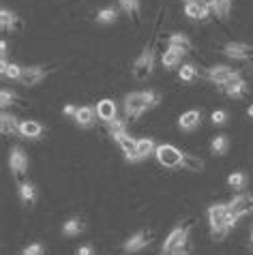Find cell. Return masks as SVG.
<instances>
[{"mask_svg": "<svg viewBox=\"0 0 253 255\" xmlns=\"http://www.w3.org/2000/svg\"><path fill=\"white\" fill-rule=\"evenodd\" d=\"M161 101L159 93L154 90H142V93H131L125 97V114L129 120H135L144 114L146 110H152Z\"/></svg>", "mask_w": 253, "mask_h": 255, "instance_id": "obj_1", "label": "cell"}, {"mask_svg": "<svg viewBox=\"0 0 253 255\" xmlns=\"http://www.w3.org/2000/svg\"><path fill=\"white\" fill-rule=\"evenodd\" d=\"M152 67H154V52H152V47L146 45L144 52L139 54V58L133 62V77L139 82L148 80L150 73H152Z\"/></svg>", "mask_w": 253, "mask_h": 255, "instance_id": "obj_2", "label": "cell"}, {"mask_svg": "<svg viewBox=\"0 0 253 255\" xmlns=\"http://www.w3.org/2000/svg\"><path fill=\"white\" fill-rule=\"evenodd\" d=\"M154 157L163 167H180L182 165V152L172 144H161L154 150Z\"/></svg>", "mask_w": 253, "mask_h": 255, "instance_id": "obj_3", "label": "cell"}, {"mask_svg": "<svg viewBox=\"0 0 253 255\" xmlns=\"http://www.w3.org/2000/svg\"><path fill=\"white\" fill-rule=\"evenodd\" d=\"M9 165H11V172H13V178L15 180H22L26 176V172H28V157H26L22 146H13L11 148Z\"/></svg>", "mask_w": 253, "mask_h": 255, "instance_id": "obj_4", "label": "cell"}, {"mask_svg": "<svg viewBox=\"0 0 253 255\" xmlns=\"http://www.w3.org/2000/svg\"><path fill=\"white\" fill-rule=\"evenodd\" d=\"M228 215H230V208L228 204H213L208 208V221H210V230H221V228H228ZM230 230V228H228Z\"/></svg>", "mask_w": 253, "mask_h": 255, "instance_id": "obj_5", "label": "cell"}, {"mask_svg": "<svg viewBox=\"0 0 253 255\" xmlns=\"http://www.w3.org/2000/svg\"><path fill=\"white\" fill-rule=\"evenodd\" d=\"M189 225H178V228H174L172 232H170V236H167V240H165V245H163V255L165 253H170V251H174V249H178V247H182L185 243H189Z\"/></svg>", "mask_w": 253, "mask_h": 255, "instance_id": "obj_6", "label": "cell"}, {"mask_svg": "<svg viewBox=\"0 0 253 255\" xmlns=\"http://www.w3.org/2000/svg\"><path fill=\"white\" fill-rule=\"evenodd\" d=\"M150 240H152V234H150L148 230H139V232H135V234H133V236L125 243V251H126V253H137V251H142L144 247H148Z\"/></svg>", "mask_w": 253, "mask_h": 255, "instance_id": "obj_7", "label": "cell"}, {"mask_svg": "<svg viewBox=\"0 0 253 255\" xmlns=\"http://www.w3.org/2000/svg\"><path fill=\"white\" fill-rule=\"evenodd\" d=\"M228 208L234 212V215H238V217L251 215V212H253V195H247V193L236 195L234 200L228 204Z\"/></svg>", "mask_w": 253, "mask_h": 255, "instance_id": "obj_8", "label": "cell"}, {"mask_svg": "<svg viewBox=\"0 0 253 255\" xmlns=\"http://www.w3.org/2000/svg\"><path fill=\"white\" fill-rule=\"evenodd\" d=\"M223 52L234 60H251L253 62V47L247 43H228Z\"/></svg>", "mask_w": 253, "mask_h": 255, "instance_id": "obj_9", "label": "cell"}, {"mask_svg": "<svg viewBox=\"0 0 253 255\" xmlns=\"http://www.w3.org/2000/svg\"><path fill=\"white\" fill-rule=\"evenodd\" d=\"M236 75V71L232 69V67H226V65H221V67H213L208 71V80L217 84V86H226V84L232 80V77Z\"/></svg>", "mask_w": 253, "mask_h": 255, "instance_id": "obj_10", "label": "cell"}, {"mask_svg": "<svg viewBox=\"0 0 253 255\" xmlns=\"http://www.w3.org/2000/svg\"><path fill=\"white\" fill-rule=\"evenodd\" d=\"M43 77H45V69L43 67H24L19 82H22L24 86L32 88V86H37V84L43 80Z\"/></svg>", "mask_w": 253, "mask_h": 255, "instance_id": "obj_11", "label": "cell"}, {"mask_svg": "<svg viewBox=\"0 0 253 255\" xmlns=\"http://www.w3.org/2000/svg\"><path fill=\"white\" fill-rule=\"evenodd\" d=\"M185 13H187V17L200 19V22H206V19L210 17V9H208L206 4H202L200 0H198V2H189V4H185Z\"/></svg>", "mask_w": 253, "mask_h": 255, "instance_id": "obj_12", "label": "cell"}, {"mask_svg": "<svg viewBox=\"0 0 253 255\" xmlns=\"http://www.w3.org/2000/svg\"><path fill=\"white\" fill-rule=\"evenodd\" d=\"M200 120H202V114L198 110H189L178 118V127L182 131H193L200 127Z\"/></svg>", "mask_w": 253, "mask_h": 255, "instance_id": "obj_13", "label": "cell"}, {"mask_svg": "<svg viewBox=\"0 0 253 255\" xmlns=\"http://www.w3.org/2000/svg\"><path fill=\"white\" fill-rule=\"evenodd\" d=\"M223 90H226V95H228V97H232V99L243 97V95H245V90H247V82H245L243 77L236 73V75L232 77V80L226 84V86H223Z\"/></svg>", "mask_w": 253, "mask_h": 255, "instance_id": "obj_14", "label": "cell"}, {"mask_svg": "<svg viewBox=\"0 0 253 255\" xmlns=\"http://www.w3.org/2000/svg\"><path fill=\"white\" fill-rule=\"evenodd\" d=\"M118 146L123 148V152H125V159L126 161H142L137 157V139H133L131 135H125L121 141H118Z\"/></svg>", "mask_w": 253, "mask_h": 255, "instance_id": "obj_15", "label": "cell"}, {"mask_svg": "<svg viewBox=\"0 0 253 255\" xmlns=\"http://www.w3.org/2000/svg\"><path fill=\"white\" fill-rule=\"evenodd\" d=\"M97 116L105 123H110V120L116 118V103L112 101V99H101L99 103H97Z\"/></svg>", "mask_w": 253, "mask_h": 255, "instance_id": "obj_16", "label": "cell"}, {"mask_svg": "<svg viewBox=\"0 0 253 255\" xmlns=\"http://www.w3.org/2000/svg\"><path fill=\"white\" fill-rule=\"evenodd\" d=\"M41 133H43V125L37 123V120H22L19 123V135L24 137H41Z\"/></svg>", "mask_w": 253, "mask_h": 255, "instance_id": "obj_17", "label": "cell"}, {"mask_svg": "<svg viewBox=\"0 0 253 255\" xmlns=\"http://www.w3.org/2000/svg\"><path fill=\"white\" fill-rule=\"evenodd\" d=\"M0 26H2V30L4 32H13V30H17L19 28V19H17V15L13 11H9V9H2L0 11Z\"/></svg>", "mask_w": 253, "mask_h": 255, "instance_id": "obj_18", "label": "cell"}, {"mask_svg": "<svg viewBox=\"0 0 253 255\" xmlns=\"http://www.w3.org/2000/svg\"><path fill=\"white\" fill-rule=\"evenodd\" d=\"M167 47H174V49H178V52L187 54L189 49H191V41H189L187 34L174 32V34H170V41H167Z\"/></svg>", "mask_w": 253, "mask_h": 255, "instance_id": "obj_19", "label": "cell"}, {"mask_svg": "<svg viewBox=\"0 0 253 255\" xmlns=\"http://www.w3.org/2000/svg\"><path fill=\"white\" fill-rule=\"evenodd\" d=\"M108 129H110V135L114 137L116 144H118V141H121L125 135H129V133H126V123H125V120H118V118L110 120V123H108Z\"/></svg>", "mask_w": 253, "mask_h": 255, "instance_id": "obj_20", "label": "cell"}, {"mask_svg": "<svg viewBox=\"0 0 253 255\" xmlns=\"http://www.w3.org/2000/svg\"><path fill=\"white\" fill-rule=\"evenodd\" d=\"M19 197H22L24 206L30 208L32 204L37 202V191H34V187L30 185V182H22V185H19Z\"/></svg>", "mask_w": 253, "mask_h": 255, "instance_id": "obj_21", "label": "cell"}, {"mask_svg": "<svg viewBox=\"0 0 253 255\" xmlns=\"http://www.w3.org/2000/svg\"><path fill=\"white\" fill-rule=\"evenodd\" d=\"M95 116H97V110L95 108H80L75 114V123L80 127H90L95 123Z\"/></svg>", "mask_w": 253, "mask_h": 255, "instance_id": "obj_22", "label": "cell"}, {"mask_svg": "<svg viewBox=\"0 0 253 255\" xmlns=\"http://www.w3.org/2000/svg\"><path fill=\"white\" fill-rule=\"evenodd\" d=\"M182 169H187V172H202L204 169V161L198 159V157H193V154H187V152H182Z\"/></svg>", "mask_w": 253, "mask_h": 255, "instance_id": "obj_23", "label": "cell"}, {"mask_svg": "<svg viewBox=\"0 0 253 255\" xmlns=\"http://www.w3.org/2000/svg\"><path fill=\"white\" fill-rule=\"evenodd\" d=\"M0 125H2V135H15V133H19V123L9 114L0 116Z\"/></svg>", "mask_w": 253, "mask_h": 255, "instance_id": "obj_24", "label": "cell"}, {"mask_svg": "<svg viewBox=\"0 0 253 255\" xmlns=\"http://www.w3.org/2000/svg\"><path fill=\"white\" fill-rule=\"evenodd\" d=\"M154 150H157V144H154L150 137L137 139V157H139V159L150 157V154H154Z\"/></svg>", "mask_w": 253, "mask_h": 255, "instance_id": "obj_25", "label": "cell"}, {"mask_svg": "<svg viewBox=\"0 0 253 255\" xmlns=\"http://www.w3.org/2000/svg\"><path fill=\"white\" fill-rule=\"evenodd\" d=\"M228 148H230L228 135H217V137H213V141H210V150H213V154H217V157L226 154Z\"/></svg>", "mask_w": 253, "mask_h": 255, "instance_id": "obj_26", "label": "cell"}, {"mask_svg": "<svg viewBox=\"0 0 253 255\" xmlns=\"http://www.w3.org/2000/svg\"><path fill=\"white\" fill-rule=\"evenodd\" d=\"M182 52H178V49H174V47H167V52L163 54V67L165 69H174V67H178L180 65V58H182Z\"/></svg>", "mask_w": 253, "mask_h": 255, "instance_id": "obj_27", "label": "cell"}, {"mask_svg": "<svg viewBox=\"0 0 253 255\" xmlns=\"http://www.w3.org/2000/svg\"><path fill=\"white\" fill-rule=\"evenodd\" d=\"M0 71H2V75L4 77H9V80H19L22 77V71H24V67H19V65H9L6 60H2L0 62Z\"/></svg>", "mask_w": 253, "mask_h": 255, "instance_id": "obj_28", "label": "cell"}, {"mask_svg": "<svg viewBox=\"0 0 253 255\" xmlns=\"http://www.w3.org/2000/svg\"><path fill=\"white\" fill-rule=\"evenodd\" d=\"M123 6V11L129 17H133L135 22H139V0H118Z\"/></svg>", "mask_w": 253, "mask_h": 255, "instance_id": "obj_29", "label": "cell"}, {"mask_svg": "<svg viewBox=\"0 0 253 255\" xmlns=\"http://www.w3.org/2000/svg\"><path fill=\"white\" fill-rule=\"evenodd\" d=\"M62 232H65V236H80L84 232V223L80 219H69V221L62 225Z\"/></svg>", "mask_w": 253, "mask_h": 255, "instance_id": "obj_30", "label": "cell"}, {"mask_svg": "<svg viewBox=\"0 0 253 255\" xmlns=\"http://www.w3.org/2000/svg\"><path fill=\"white\" fill-rule=\"evenodd\" d=\"M118 17V13L114 6H105V9H101L99 13H97V22L99 24H114Z\"/></svg>", "mask_w": 253, "mask_h": 255, "instance_id": "obj_31", "label": "cell"}, {"mask_svg": "<svg viewBox=\"0 0 253 255\" xmlns=\"http://www.w3.org/2000/svg\"><path fill=\"white\" fill-rule=\"evenodd\" d=\"M228 185H230L232 189H245V187H247V174H245V172H234V174H230Z\"/></svg>", "mask_w": 253, "mask_h": 255, "instance_id": "obj_32", "label": "cell"}, {"mask_svg": "<svg viewBox=\"0 0 253 255\" xmlns=\"http://www.w3.org/2000/svg\"><path fill=\"white\" fill-rule=\"evenodd\" d=\"M213 11H215L219 17H228L230 11H232V0H217V4H215Z\"/></svg>", "mask_w": 253, "mask_h": 255, "instance_id": "obj_33", "label": "cell"}, {"mask_svg": "<svg viewBox=\"0 0 253 255\" xmlns=\"http://www.w3.org/2000/svg\"><path fill=\"white\" fill-rule=\"evenodd\" d=\"M180 80L182 82H193L195 80V75H198V71H195V67L193 65H182V69H180Z\"/></svg>", "mask_w": 253, "mask_h": 255, "instance_id": "obj_34", "label": "cell"}, {"mask_svg": "<svg viewBox=\"0 0 253 255\" xmlns=\"http://www.w3.org/2000/svg\"><path fill=\"white\" fill-rule=\"evenodd\" d=\"M15 93H9V90H2V93H0V105H2V108H9V105H13V101H15Z\"/></svg>", "mask_w": 253, "mask_h": 255, "instance_id": "obj_35", "label": "cell"}, {"mask_svg": "<svg viewBox=\"0 0 253 255\" xmlns=\"http://www.w3.org/2000/svg\"><path fill=\"white\" fill-rule=\"evenodd\" d=\"M45 253V249H43V245H39V243H34V245H30V247H26V249L19 253V255H43Z\"/></svg>", "mask_w": 253, "mask_h": 255, "instance_id": "obj_36", "label": "cell"}, {"mask_svg": "<svg viewBox=\"0 0 253 255\" xmlns=\"http://www.w3.org/2000/svg\"><path fill=\"white\" fill-rule=\"evenodd\" d=\"M210 120H213V125H226V120H228V112H226V110H217V112H213V116H210Z\"/></svg>", "mask_w": 253, "mask_h": 255, "instance_id": "obj_37", "label": "cell"}, {"mask_svg": "<svg viewBox=\"0 0 253 255\" xmlns=\"http://www.w3.org/2000/svg\"><path fill=\"white\" fill-rule=\"evenodd\" d=\"M191 253V243H185L182 247H178V249H174L170 253H165V255H189Z\"/></svg>", "mask_w": 253, "mask_h": 255, "instance_id": "obj_38", "label": "cell"}, {"mask_svg": "<svg viewBox=\"0 0 253 255\" xmlns=\"http://www.w3.org/2000/svg\"><path fill=\"white\" fill-rule=\"evenodd\" d=\"M77 255H95V251H93V247L90 245H84V247L77 249Z\"/></svg>", "mask_w": 253, "mask_h": 255, "instance_id": "obj_39", "label": "cell"}, {"mask_svg": "<svg viewBox=\"0 0 253 255\" xmlns=\"http://www.w3.org/2000/svg\"><path fill=\"white\" fill-rule=\"evenodd\" d=\"M75 114H77V108H75V105H67V108H65V116H73V118H75Z\"/></svg>", "mask_w": 253, "mask_h": 255, "instance_id": "obj_40", "label": "cell"}, {"mask_svg": "<svg viewBox=\"0 0 253 255\" xmlns=\"http://www.w3.org/2000/svg\"><path fill=\"white\" fill-rule=\"evenodd\" d=\"M200 2H202V4H206L208 9L213 11V9H215V4H217V0H200Z\"/></svg>", "mask_w": 253, "mask_h": 255, "instance_id": "obj_41", "label": "cell"}, {"mask_svg": "<svg viewBox=\"0 0 253 255\" xmlns=\"http://www.w3.org/2000/svg\"><path fill=\"white\" fill-rule=\"evenodd\" d=\"M0 54H2V60H6V41L0 43Z\"/></svg>", "mask_w": 253, "mask_h": 255, "instance_id": "obj_42", "label": "cell"}, {"mask_svg": "<svg viewBox=\"0 0 253 255\" xmlns=\"http://www.w3.org/2000/svg\"><path fill=\"white\" fill-rule=\"evenodd\" d=\"M247 114H249V118H253V105H251V108L247 110Z\"/></svg>", "mask_w": 253, "mask_h": 255, "instance_id": "obj_43", "label": "cell"}, {"mask_svg": "<svg viewBox=\"0 0 253 255\" xmlns=\"http://www.w3.org/2000/svg\"><path fill=\"white\" fill-rule=\"evenodd\" d=\"M189 2H198V0H185V4H189Z\"/></svg>", "mask_w": 253, "mask_h": 255, "instance_id": "obj_44", "label": "cell"}, {"mask_svg": "<svg viewBox=\"0 0 253 255\" xmlns=\"http://www.w3.org/2000/svg\"><path fill=\"white\" fill-rule=\"evenodd\" d=\"M251 249H253V232H251Z\"/></svg>", "mask_w": 253, "mask_h": 255, "instance_id": "obj_45", "label": "cell"}]
</instances>
